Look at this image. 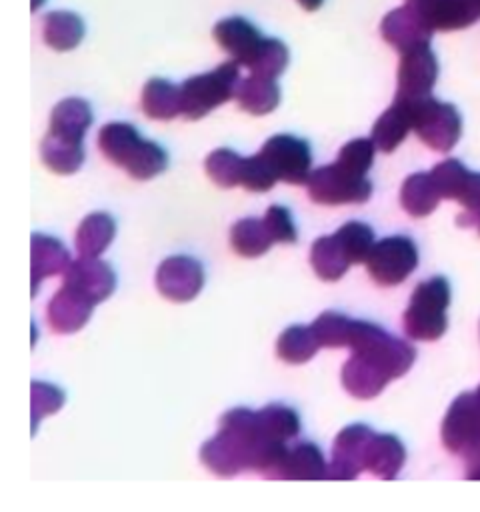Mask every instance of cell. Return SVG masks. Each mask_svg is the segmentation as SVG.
Masks as SVG:
<instances>
[{
  "mask_svg": "<svg viewBox=\"0 0 480 512\" xmlns=\"http://www.w3.org/2000/svg\"><path fill=\"white\" fill-rule=\"evenodd\" d=\"M348 348L352 356L342 368V384L360 400L378 396L392 378L404 376L416 358L408 342L362 320H352Z\"/></svg>",
  "mask_w": 480,
  "mask_h": 512,
  "instance_id": "obj_1",
  "label": "cell"
},
{
  "mask_svg": "<svg viewBox=\"0 0 480 512\" xmlns=\"http://www.w3.org/2000/svg\"><path fill=\"white\" fill-rule=\"evenodd\" d=\"M98 146L112 164L124 168L136 180H150L168 166L164 148L152 140L140 138L136 128L126 122H110L102 126Z\"/></svg>",
  "mask_w": 480,
  "mask_h": 512,
  "instance_id": "obj_2",
  "label": "cell"
},
{
  "mask_svg": "<svg viewBox=\"0 0 480 512\" xmlns=\"http://www.w3.org/2000/svg\"><path fill=\"white\" fill-rule=\"evenodd\" d=\"M450 304V284L442 276L420 282L404 312V330L414 340H438L448 326L446 308Z\"/></svg>",
  "mask_w": 480,
  "mask_h": 512,
  "instance_id": "obj_3",
  "label": "cell"
},
{
  "mask_svg": "<svg viewBox=\"0 0 480 512\" xmlns=\"http://www.w3.org/2000/svg\"><path fill=\"white\" fill-rule=\"evenodd\" d=\"M238 62H224L210 72L192 76L180 86L182 114L188 120H198L212 112L216 106L234 98L240 84Z\"/></svg>",
  "mask_w": 480,
  "mask_h": 512,
  "instance_id": "obj_4",
  "label": "cell"
},
{
  "mask_svg": "<svg viewBox=\"0 0 480 512\" xmlns=\"http://www.w3.org/2000/svg\"><path fill=\"white\" fill-rule=\"evenodd\" d=\"M306 186L312 202L324 206L360 204L372 194V184L366 174H356L340 162L312 170Z\"/></svg>",
  "mask_w": 480,
  "mask_h": 512,
  "instance_id": "obj_5",
  "label": "cell"
},
{
  "mask_svg": "<svg viewBox=\"0 0 480 512\" xmlns=\"http://www.w3.org/2000/svg\"><path fill=\"white\" fill-rule=\"evenodd\" d=\"M410 104L414 116L412 130L418 134V138L438 152H448L454 148L462 132L458 110L452 104L440 102L432 96L410 100Z\"/></svg>",
  "mask_w": 480,
  "mask_h": 512,
  "instance_id": "obj_6",
  "label": "cell"
},
{
  "mask_svg": "<svg viewBox=\"0 0 480 512\" xmlns=\"http://www.w3.org/2000/svg\"><path fill=\"white\" fill-rule=\"evenodd\" d=\"M418 266V250L408 236H388L374 242L366 268L380 286H396L404 282Z\"/></svg>",
  "mask_w": 480,
  "mask_h": 512,
  "instance_id": "obj_7",
  "label": "cell"
},
{
  "mask_svg": "<svg viewBox=\"0 0 480 512\" xmlns=\"http://www.w3.org/2000/svg\"><path fill=\"white\" fill-rule=\"evenodd\" d=\"M276 180L288 184H306L310 176L312 154L306 140L290 134H276L268 138L260 150Z\"/></svg>",
  "mask_w": 480,
  "mask_h": 512,
  "instance_id": "obj_8",
  "label": "cell"
},
{
  "mask_svg": "<svg viewBox=\"0 0 480 512\" xmlns=\"http://www.w3.org/2000/svg\"><path fill=\"white\" fill-rule=\"evenodd\" d=\"M374 434L376 432L364 424H350L342 428L332 444V462L326 478L354 480L362 470H366V454Z\"/></svg>",
  "mask_w": 480,
  "mask_h": 512,
  "instance_id": "obj_9",
  "label": "cell"
},
{
  "mask_svg": "<svg viewBox=\"0 0 480 512\" xmlns=\"http://www.w3.org/2000/svg\"><path fill=\"white\" fill-rule=\"evenodd\" d=\"M438 78V60L430 44L416 46L402 52L398 66V90L396 98L420 100L430 96Z\"/></svg>",
  "mask_w": 480,
  "mask_h": 512,
  "instance_id": "obj_10",
  "label": "cell"
},
{
  "mask_svg": "<svg viewBox=\"0 0 480 512\" xmlns=\"http://www.w3.org/2000/svg\"><path fill=\"white\" fill-rule=\"evenodd\" d=\"M202 264L190 256L166 258L156 270L158 292L172 302H188L202 290Z\"/></svg>",
  "mask_w": 480,
  "mask_h": 512,
  "instance_id": "obj_11",
  "label": "cell"
},
{
  "mask_svg": "<svg viewBox=\"0 0 480 512\" xmlns=\"http://www.w3.org/2000/svg\"><path fill=\"white\" fill-rule=\"evenodd\" d=\"M432 24L426 20L422 12H418L414 6L404 4L400 8H394L388 12L380 24L382 38L394 46L400 54L406 50H412L422 44H430L432 38Z\"/></svg>",
  "mask_w": 480,
  "mask_h": 512,
  "instance_id": "obj_12",
  "label": "cell"
},
{
  "mask_svg": "<svg viewBox=\"0 0 480 512\" xmlns=\"http://www.w3.org/2000/svg\"><path fill=\"white\" fill-rule=\"evenodd\" d=\"M64 284L78 290L94 304H98L114 292L116 276L106 262L98 258L80 256L76 262H70V266L66 268Z\"/></svg>",
  "mask_w": 480,
  "mask_h": 512,
  "instance_id": "obj_13",
  "label": "cell"
},
{
  "mask_svg": "<svg viewBox=\"0 0 480 512\" xmlns=\"http://www.w3.org/2000/svg\"><path fill=\"white\" fill-rule=\"evenodd\" d=\"M214 40L234 58V62L248 68L264 36L250 20L242 16H230L214 26Z\"/></svg>",
  "mask_w": 480,
  "mask_h": 512,
  "instance_id": "obj_14",
  "label": "cell"
},
{
  "mask_svg": "<svg viewBox=\"0 0 480 512\" xmlns=\"http://www.w3.org/2000/svg\"><path fill=\"white\" fill-rule=\"evenodd\" d=\"M92 308V300H88L78 290L62 284V288L52 296L48 304V324L58 334L76 332L88 322Z\"/></svg>",
  "mask_w": 480,
  "mask_h": 512,
  "instance_id": "obj_15",
  "label": "cell"
},
{
  "mask_svg": "<svg viewBox=\"0 0 480 512\" xmlns=\"http://www.w3.org/2000/svg\"><path fill=\"white\" fill-rule=\"evenodd\" d=\"M200 460L218 476H236L242 470H250V456L246 448L224 430L202 444Z\"/></svg>",
  "mask_w": 480,
  "mask_h": 512,
  "instance_id": "obj_16",
  "label": "cell"
},
{
  "mask_svg": "<svg viewBox=\"0 0 480 512\" xmlns=\"http://www.w3.org/2000/svg\"><path fill=\"white\" fill-rule=\"evenodd\" d=\"M328 468L318 446L310 442L288 448L272 480H324Z\"/></svg>",
  "mask_w": 480,
  "mask_h": 512,
  "instance_id": "obj_17",
  "label": "cell"
},
{
  "mask_svg": "<svg viewBox=\"0 0 480 512\" xmlns=\"http://www.w3.org/2000/svg\"><path fill=\"white\" fill-rule=\"evenodd\" d=\"M414 116L410 100L394 98V104L380 114L372 126V142L380 152H392L412 130Z\"/></svg>",
  "mask_w": 480,
  "mask_h": 512,
  "instance_id": "obj_18",
  "label": "cell"
},
{
  "mask_svg": "<svg viewBox=\"0 0 480 512\" xmlns=\"http://www.w3.org/2000/svg\"><path fill=\"white\" fill-rule=\"evenodd\" d=\"M70 266V258L66 248L50 236L32 234L30 240V272H32V294H36L40 282L46 276L64 274Z\"/></svg>",
  "mask_w": 480,
  "mask_h": 512,
  "instance_id": "obj_19",
  "label": "cell"
},
{
  "mask_svg": "<svg viewBox=\"0 0 480 512\" xmlns=\"http://www.w3.org/2000/svg\"><path fill=\"white\" fill-rule=\"evenodd\" d=\"M234 98L242 110L254 116H264L278 106L280 88L276 84V78H264V76L252 74L240 80Z\"/></svg>",
  "mask_w": 480,
  "mask_h": 512,
  "instance_id": "obj_20",
  "label": "cell"
},
{
  "mask_svg": "<svg viewBox=\"0 0 480 512\" xmlns=\"http://www.w3.org/2000/svg\"><path fill=\"white\" fill-rule=\"evenodd\" d=\"M90 124L92 110L90 104L82 98H66L58 102L50 116V132L76 142H82Z\"/></svg>",
  "mask_w": 480,
  "mask_h": 512,
  "instance_id": "obj_21",
  "label": "cell"
},
{
  "mask_svg": "<svg viewBox=\"0 0 480 512\" xmlns=\"http://www.w3.org/2000/svg\"><path fill=\"white\" fill-rule=\"evenodd\" d=\"M406 460V450L402 442L392 434H374L368 454L366 470L382 480H392Z\"/></svg>",
  "mask_w": 480,
  "mask_h": 512,
  "instance_id": "obj_22",
  "label": "cell"
},
{
  "mask_svg": "<svg viewBox=\"0 0 480 512\" xmlns=\"http://www.w3.org/2000/svg\"><path fill=\"white\" fill-rule=\"evenodd\" d=\"M142 110L154 120H172L182 114L180 86L164 78H150L142 90Z\"/></svg>",
  "mask_w": 480,
  "mask_h": 512,
  "instance_id": "obj_23",
  "label": "cell"
},
{
  "mask_svg": "<svg viewBox=\"0 0 480 512\" xmlns=\"http://www.w3.org/2000/svg\"><path fill=\"white\" fill-rule=\"evenodd\" d=\"M440 192L430 172L410 174L400 190V204L410 216H428L440 202Z\"/></svg>",
  "mask_w": 480,
  "mask_h": 512,
  "instance_id": "obj_24",
  "label": "cell"
},
{
  "mask_svg": "<svg viewBox=\"0 0 480 512\" xmlns=\"http://www.w3.org/2000/svg\"><path fill=\"white\" fill-rule=\"evenodd\" d=\"M44 40L54 50H72L84 38V22L78 14L68 10H54L44 16Z\"/></svg>",
  "mask_w": 480,
  "mask_h": 512,
  "instance_id": "obj_25",
  "label": "cell"
},
{
  "mask_svg": "<svg viewBox=\"0 0 480 512\" xmlns=\"http://www.w3.org/2000/svg\"><path fill=\"white\" fill-rule=\"evenodd\" d=\"M114 234H116V224L108 214L96 212L86 216L76 230L78 254L86 258H98L108 248Z\"/></svg>",
  "mask_w": 480,
  "mask_h": 512,
  "instance_id": "obj_26",
  "label": "cell"
},
{
  "mask_svg": "<svg viewBox=\"0 0 480 512\" xmlns=\"http://www.w3.org/2000/svg\"><path fill=\"white\" fill-rule=\"evenodd\" d=\"M310 262H312L316 276L322 280H328V282L342 278L350 266V260H348L340 240L336 238V234L322 236L312 244Z\"/></svg>",
  "mask_w": 480,
  "mask_h": 512,
  "instance_id": "obj_27",
  "label": "cell"
},
{
  "mask_svg": "<svg viewBox=\"0 0 480 512\" xmlns=\"http://www.w3.org/2000/svg\"><path fill=\"white\" fill-rule=\"evenodd\" d=\"M40 154H42V162L56 174H74L84 160L82 142L68 140L52 132H48L46 138L42 140Z\"/></svg>",
  "mask_w": 480,
  "mask_h": 512,
  "instance_id": "obj_28",
  "label": "cell"
},
{
  "mask_svg": "<svg viewBox=\"0 0 480 512\" xmlns=\"http://www.w3.org/2000/svg\"><path fill=\"white\" fill-rule=\"evenodd\" d=\"M480 20V0H438L428 14L434 30H460Z\"/></svg>",
  "mask_w": 480,
  "mask_h": 512,
  "instance_id": "obj_29",
  "label": "cell"
},
{
  "mask_svg": "<svg viewBox=\"0 0 480 512\" xmlns=\"http://www.w3.org/2000/svg\"><path fill=\"white\" fill-rule=\"evenodd\" d=\"M230 244L238 256L256 258L262 256L272 242L264 220L258 218H242L230 230Z\"/></svg>",
  "mask_w": 480,
  "mask_h": 512,
  "instance_id": "obj_30",
  "label": "cell"
},
{
  "mask_svg": "<svg viewBox=\"0 0 480 512\" xmlns=\"http://www.w3.org/2000/svg\"><path fill=\"white\" fill-rule=\"evenodd\" d=\"M318 348L320 344L312 326H290L280 334L276 342V352L280 360L288 364L308 362L318 352Z\"/></svg>",
  "mask_w": 480,
  "mask_h": 512,
  "instance_id": "obj_31",
  "label": "cell"
},
{
  "mask_svg": "<svg viewBox=\"0 0 480 512\" xmlns=\"http://www.w3.org/2000/svg\"><path fill=\"white\" fill-rule=\"evenodd\" d=\"M206 174L210 180L222 188H234L242 184V172H244V158L228 148H218L210 152V156L204 162Z\"/></svg>",
  "mask_w": 480,
  "mask_h": 512,
  "instance_id": "obj_32",
  "label": "cell"
},
{
  "mask_svg": "<svg viewBox=\"0 0 480 512\" xmlns=\"http://www.w3.org/2000/svg\"><path fill=\"white\" fill-rule=\"evenodd\" d=\"M258 418H260L264 434L274 442L286 444L300 430L298 414L292 408L282 406V404L264 406L262 410H258Z\"/></svg>",
  "mask_w": 480,
  "mask_h": 512,
  "instance_id": "obj_33",
  "label": "cell"
},
{
  "mask_svg": "<svg viewBox=\"0 0 480 512\" xmlns=\"http://www.w3.org/2000/svg\"><path fill=\"white\" fill-rule=\"evenodd\" d=\"M336 238L340 240L350 264L366 262L372 246H374V232L364 222H346L342 228H338Z\"/></svg>",
  "mask_w": 480,
  "mask_h": 512,
  "instance_id": "obj_34",
  "label": "cell"
},
{
  "mask_svg": "<svg viewBox=\"0 0 480 512\" xmlns=\"http://www.w3.org/2000/svg\"><path fill=\"white\" fill-rule=\"evenodd\" d=\"M286 66H288V48L278 38H264L248 68L256 76L278 78Z\"/></svg>",
  "mask_w": 480,
  "mask_h": 512,
  "instance_id": "obj_35",
  "label": "cell"
},
{
  "mask_svg": "<svg viewBox=\"0 0 480 512\" xmlns=\"http://www.w3.org/2000/svg\"><path fill=\"white\" fill-rule=\"evenodd\" d=\"M350 320L352 318H348V316H344L340 312H332V310L322 312L314 320V324H312V330L316 334L318 344L326 346V348H342V346H346Z\"/></svg>",
  "mask_w": 480,
  "mask_h": 512,
  "instance_id": "obj_36",
  "label": "cell"
},
{
  "mask_svg": "<svg viewBox=\"0 0 480 512\" xmlns=\"http://www.w3.org/2000/svg\"><path fill=\"white\" fill-rule=\"evenodd\" d=\"M430 174H432L434 184H436L442 198L458 200L470 172L458 160L448 158V160L436 164Z\"/></svg>",
  "mask_w": 480,
  "mask_h": 512,
  "instance_id": "obj_37",
  "label": "cell"
},
{
  "mask_svg": "<svg viewBox=\"0 0 480 512\" xmlns=\"http://www.w3.org/2000/svg\"><path fill=\"white\" fill-rule=\"evenodd\" d=\"M64 404V394L52 386L34 380L30 386V406H32V430L38 428L40 418L56 412Z\"/></svg>",
  "mask_w": 480,
  "mask_h": 512,
  "instance_id": "obj_38",
  "label": "cell"
},
{
  "mask_svg": "<svg viewBox=\"0 0 480 512\" xmlns=\"http://www.w3.org/2000/svg\"><path fill=\"white\" fill-rule=\"evenodd\" d=\"M374 148L376 144L372 142V138L350 140L340 148L336 162H340L342 166L350 168L356 174H366L374 160Z\"/></svg>",
  "mask_w": 480,
  "mask_h": 512,
  "instance_id": "obj_39",
  "label": "cell"
},
{
  "mask_svg": "<svg viewBox=\"0 0 480 512\" xmlns=\"http://www.w3.org/2000/svg\"><path fill=\"white\" fill-rule=\"evenodd\" d=\"M276 176L266 164V160L258 154L244 158V172H242V184L250 192H266L276 184Z\"/></svg>",
  "mask_w": 480,
  "mask_h": 512,
  "instance_id": "obj_40",
  "label": "cell"
},
{
  "mask_svg": "<svg viewBox=\"0 0 480 512\" xmlns=\"http://www.w3.org/2000/svg\"><path fill=\"white\" fill-rule=\"evenodd\" d=\"M464 212L458 216L460 226H476L480 232V174L470 172L468 180L458 196Z\"/></svg>",
  "mask_w": 480,
  "mask_h": 512,
  "instance_id": "obj_41",
  "label": "cell"
},
{
  "mask_svg": "<svg viewBox=\"0 0 480 512\" xmlns=\"http://www.w3.org/2000/svg\"><path fill=\"white\" fill-rule=\"evenodd\" d=\"M262 220L266 224V230H268L272 242H280V244L296 242V238H298L296 226H294L290 212L284 206H278V204L270 206Z\"/></svg>",
  "mask_w": 480,
  "mask_h": 512,
  "instance_id": "obj_42",
  "label": "cell"
},
{
  "mask_svg": "<svg viewBox=\"0 0 480 512\" xmlns=\"http://www.w3.org/2000/svg\"><path fill=\"white\" fill-rule=\"evenodd\" d=\"M474 408H476V444H474V450L470 454V458L466 460L468 466L470 464H476L480 462V386L474 390Z\"/></svg>",
  "mask_w": 480,
  "mask_h": 512,
  "instance_id": "obj_43",
  "label": "cell"
},
{
  "mask_svg": "<svg viewBox=\"0 0 480 512\" xmlns=\"http://www.w3.org/2000/svg\"><path fill=\"white\" fill-rule=\"evenodd\" d=\"M436 2H438V0H406V4H410V6H414L418 12H422V14L426 16V20H428V14H430V10L434 8Z\"/></svg>",
  "mask_w": 480,
  "mask_h": 512,
  "instance_id": "obj_44",
  "label": "cell"
},
{
  "mask_svg": "<svg viewBox=\"0 0 480 512\" xmlns=\"http://www.w3.org/2000/svg\"><path fill=\"white\" fill-rule=\"evenodd\" d=\"M324 0H298V4L304 8V10H318L322 6Z\"/></svg>",
  "mask_w": 480,
  "mask_h": 512,
  "instance_id": "obj_45",
  "label": "cell"
},
{
  "mask_svg": "<svg viewBox=\"0 0 480 512\" xmlns=\"http://www.w3.org/2000/svg\"><path fill=\"white\" fill-rule=\"evenodd\" d=\"M466 476H468V480H480V462L470 464V466H468Z\"/></svg>",
  "mask_w": 480,
  "mask_h": 512,
  "instance_id": "obj_46",
  "label": "cell"
}]
</instances>
